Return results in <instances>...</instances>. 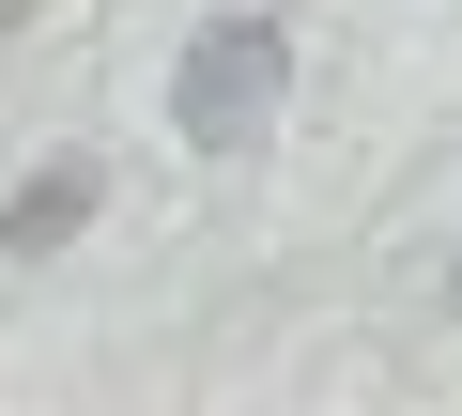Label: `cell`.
<instances>
[{
	"instance_id": "1",
	"label": "cell",
	"mask_w": 462,
	"mask_h": 416,
	"mask_svg": "<svg viewBox=\"0 0 462 416\" xmlns=\"http://www.w3.org/2000/svg\"><path fill=\"white\" fill-rule=\"evenodd\" d=\"M278 108H293V32H278V16H200V32H185V62H170L185 154H263Z\"/></svg>"
},
{
	"instance_id": "2",
	"label": "cell",
	"mask_w": 462,
	"mask_h": 416,
	"mask_svg": "<svg viewBox=\"0 0 462 416\" xmlns=\"http://www.w3.org/2000/svg\"><path fill=\"white\" fill-rule=\"evenodd\" d=\"M93 217H108V170H93V154H47L16 200H0V247H16V263H47V247H78Z\"/></svg>"
}]
</instances>
